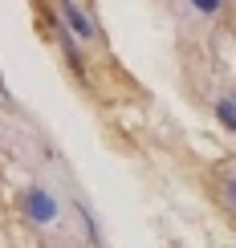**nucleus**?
Returning <instances> with one entry per match:
<instances>
[{
  "mask_svg": "<svg viewBox=\"0 0 236 248\" xmlns=\"http://www.w3.org/2000/svg\"><path fill=\"white\" fill-rule=\"evenodd\" d=\"M29 212H33L37 216V220H53V216H57V208H53V200H49V195L45 191H29Z\"/></svg>",
  "mask_w": 236,
  "mask_h": 248,
  "instance_id": "f257e3e1",
  "label": "nucleus"
},
{
  "mask_svg": "<svg viewBox=\"0 0 236 248\" xmlns=\"http://www.w3.org/2000/svg\"><path fill=\"white\" fill-rule=\"evenodd\" d=\"M61 8H65V16H69V25H74V29H78L81 37H90V33H94V25H90V20H86V16L78 13V8L69 4V0H65V4H61Z\"/></svg>",
  "mask_w": 236,
  "mask_h": 248,
  "instance_id": "f03ea898",
  "label": "nucleus"
},
{
  "mask_svg": "<svg viewBox=\"0 0 236 248\" xmlns=\"http://www.w3.org/2000/svg\"><path fill=\"white\" fill-rule=\"evenodd\" d=\"M220 118H224V126L236 130V106H232V102H220Z\"/></svg>",
  "mask_w": 236,
  "mask_h": 248,
  "instance_id": "7ed1b4c3",
  "label": "nucleus"
},
{
  "mask_svg": "<svg viewBox=\"0 0 236 248\" xmlns=\"http://www.w3.org/2000/svg\"><path fill=\"white\" fill-rule=\"evenodd\" d=\"M196 8H200V13H216L220 0H196Z\"/></svg>",
  "mask_w": 236,
  "mask_h": 248,
  "instance_id": "20e7f679",
  "label": "nucleus"
},
{
  "mask_svg": "<svg viewBox=\"0 0 236 248\" xmlns=\"http://www.w3.org/2000/svg\"><path fill=\"white\" fill-rule=\"evenodd\" d=\"M228 200H232V203H236V183H228Z\"/></svg>",
  "mask_w": 236,
  "mask_h": 248,
  "instance_id": "39448f33",
  "label": "nucleus"
}]
</instances>
